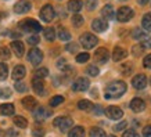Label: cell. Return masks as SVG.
<instances>
[{
    "label": "cell",
    "mask_w": 151,
    "mask_h": 137,
    "mask_svg": "<svg viewBox=\"0 0 151 137\" xmlns=\"http://www.w3.org/2000/svg\"><path fill=\"white\" fill-rule=\"evenodd\" d=\"M125 91H126V83L125 82H122V80L112 82L107 86L105 98H118L122 94H125Z\"/></svg>",
    "instance_id": "cell-1"
},
{
    "label": "cell",
    "mask_w": 151,
    "mask_h": 137,
    "mask_svg": "<svg viewBox=\"0 0 151 137\" xmlns=\"http://www.w3.org/2000/svg\"><path fill=\"white\" fill-rule=\"evenodd\" d=\"M18 27L22 29L24 32H31V33H37L42 31V25L35 19H24L18 24Z\"/></svg>",
    "instance_id": "cell-2"
},
{
    "label": "cell",
    "mask_w": 151,
    "mask_h": 137,
    "mask_svg": "<svg viewBox=\"0 0 151 137\" xmlns=\"http://www.w3.org/2000/svg\"><path fill=\"white\" fill-rule=\"evenodd\" d=\"M53 125H54L55 128H58L61 132H68L69 129L72 128L73 121L69 116H58V118L54 119Z\"/></svg>",
    "instance_id": "cell-3"
},
{
    "label": "cell",
    "mask_w": 151,
    "mask_h": 137,
    "mask_svg": "<svg viewBox=\"0 0 151 137\" xmlns=\"http://www.w3.org/2000/svg\"><path fill=\"white\" fill-rule=\"evenodd\" d=\"M97 42H99V39H97L93 33H83L82 36H81V44L85 47V49H93L94 46L97 44Z\"/></svg>",
    "instance_id": "cell-4"
},
{
    "label": "cell",
    "mask_w": 151,
    "mask_h": 137,
    "mask_svg": "<svg viewBox=\"0 0 151 137\" xmlns=\"http://www.w3.org/2000/svg\"><path fill=\"white\" fill-rule=\"evenodd\" d=\"M133 17V10L130 7H121V9L116 11V19L119 22H128L129 19H132Z\"/></svg>",
    "instance_id": "cell-5"
},
{
    "label": "cell",
    "mask_w": 151,
    "mask_h": 137,
    "mask_svg": "<svg viewBox=\"0 0 151 137\" xmlns=\"http://www.w3.org/2000/svg\"><path fill=\"white\" fill-rule=\"evenodd\" d=\"M55 17V11L53 9V6L51 4H46L43 6L40 10V18L45 21V22H50L53 21V18Z\"/></svg>",
    "instance_id": "cell-6"
},
{
    "label": "cell",
    "mask_w": 151,
    "mask_h": 137,
    "mask_svg": "<svg viewBox=\"0 0 151 137\" xmlns=\"http://www.w3.org/2000/svg\"><path fill=\"white\" fill-rule=\"evenodd\" d=\"M28 60L32 65H39L43 61V53H42V50L33 47L32 50L28 53Z\"/></svg>",
    "instance_id": "cell-7"
},
{
    "label": "cell",
    "mask_w": 151,
    "mask_h": 137,
    "mask_svg": "<svg viewBox=\"0 0 151 137\" xmlns=\"http://www.w3.org/2000/svg\"><path fill=\"white\" fill-rule=\"evenodd\" d=\"M104 112L108 118L114 119V121H118V119H121L122 116H124V111L121 110L119 107H114V105H112V107H108Z\"/></svg>",
    "instance_id": "cell-8"
},
{
    "label": "cell",
    "mask_w": 151,
    "mask_h": 137,
    "mask_svg": "<svg viewBox=\"0 0 151 137\" xmlns=\"http://www.w3.org/2000/svg\"><path fill=\"white\" fill-rule=\"evenodd\" d=\"M110 58V53L107 49L104 47H100V49H97L96 53H94V60H96L99 64H105L107 61Z\"/></svg>",
    "instance_id": "cell-9"
},
{
    "label": "cell",
    "mask_w": 151,
    "mask_h": 137,
    "mask_svg": "<svg viewBox=\"0 0 151 137\" xmlns=\"http://www.w3.org/2000/svg\"><path fill=\"white\" fill-rule=\"evenodd\" d=\"M89 86H90V82L86 78H78L72 83V89L75 91H85L89 89Z\"/></svg>",
    "instance_id": "cell-10"
},
{
    "label": "cell",
    "mask_w": 151,
    "mask_h": 137,
    "mask_svg": "<svg viewBox=\"0 0 151 137\" xmlns=\"http://www.w3.org/2000/svg\"><path fill=\"white\" fill-rule=\"evenodd\" d=\"M92 28H93L94 32H99V33L105 32V31L108 29V22H107L104 18H97L93 21Z\"/></svg>",
    "instance_id": "cell-11"
},
{
    "label": "cell",
    "mask_w": 151,
    "mask_h": 137,
    "mask_svg": "<svg viewBox=\"0 0 151 137\" xmlns=\"http://www.w3.org/2000/svg\"><path fill=\"white\" fill-rule=\"evenodd\" d=\"M132 85H133V87H134V89H139V90L144 89V87L147 86V78H146V75H143V73H140V75H136V76L132 79Z\"/></svg>",
    "instance_id": "cell-12"
},
{
    "label": "cell",
    "mask_w": 151,
    "mask_h": 137,
    "mask_svg": "<svg viewBox=\"0 0 151 137\" xmlns=\"http://www.w3.org/2000/svg\"><path fill=\"white\" fill-rule=\"evenodd\" d=\"M31 10V3L28 0H19L17 1V4L14 6V11L17 14H25Z\"/></svg>",
    "instance_id": "cell-13"
},
{
    "label": "cell",
    "mask_w": 151,
    "mask_h": 137,
    "mask_svg": "<svg viewBox=\"0 0 151 137\" xmlns=\"http://www.w3.org/2000/svg\"><path fill=\"white\" fill-rule=\"evenodd\" d=\"M33 116H35L36 121H46L49 116H51V111L47 110L46 107H39V108H36Z\"/></svg>",
    "instance_id": "cell-14"
},
{
    "label": "cell",
    "mask_w": 151,
    "mask_h": 137,
    "mask_svg": "<svg viewBox=\"0 0 151 137\" xmlns=\"http://www.w3.org/2000/svg\"><path fill=\"white\" fill-rule=\"evenodd\" d=\"M130 110L133 112H143V111L146 110V103L142 100V98H133L130 101Z\"/></svg>",
    "instance_id": "cell-15"
},
{
    "label": "cell",
    "mask_w": 151,
    "mask_h": 137,
    "mask_svg": "<svg viewBox=\"0 0 151 137\" xmlns=\"http://www.w3.org/2000/svg\"><path fill=\"white\" fill-rule=\"evenodd\" d=\"M32 87H33V90H35L36 94H39V96H45V82H43V79L33 78Z\"/></svg>",
    "instance_id": "cell-16"
},
{
    "label": "cell",
    "mask_w": 151,
    "mask_h": 137,
    "mask_svg": "<svg viewBox=\"0 0 151 137\" xmlns=\"http://www.w3.org/2000/svg\"><path fill=\"white\" fill-rule=\"evenodd\" d=\"M22 105H24V108H27V110H29V111H32V110H35L37 107V101L33 98V97H31V96H27V97H24L22 98Z\"/></svg>",
    "instance_id": "cell-17"
},
{
    "label": "cell",
    "mask_w": 151,
    "mask_h": 137,
    "mask_svg": "<svg viewBox=\"0 0 151 137\" xmlns=\"http://www.w3.org/2000/svg\"><path fill=\"white\" fill-rule=\"evenodd\" d=\"M11 49H13L14 54L17 57H22L24 55V51H25V47H24V43L19 40H14L11 43Z\"/></svg>",
    "instance_id": "cell-18"
},
{
    "label": "cell",
    "mask_w": 151,
    "mask_h": 137,
    "mask_svg": "<svg viewBox=\"0 0 151 137\" xmlns=\"http://www.w3.org/2000/svg\"><path fill=\"white\" fill-rule=\"evenodd\" d=\"M101 15L104 17V19L107 21V19H112L115 17V11H114V7L111 4H107L103 7V10H101Z\"/></svg>",
    "instance_id": "cell-19"
},
{
    "label": "cell",
    "mask_w": 151,
    "mask_h": 137,
    "mask_svg": "<svg viewBox=\"0 0 151 137\" xmlns=\"http://www.w3.org/2000/svg\"><path fill=\"white\" fill-rule=\"evenodd\" d=\"M25 73H27L25 67H24V65H17V67L13 69V79L19 80V79H22L24 76H25Z\"/></svg>",
    "instance_id": "cell-20"
},
{
    "label": "cell",
    "mask_w": 151,
    "mask_h": 137,
    "mask_svg": "<svg viewBox=\"0 0 151 137\" xmlns=\"http://www.w3.org/2000/svg\"><path fill=\"white\" fill-rule=\"evenodd\" d=\"M83 7V3L81 0H69L68 1V10L72 13H79Z\"/></svg>",
    "instance_id": "cell-21"
},
{
    "label": "cell",
    "mask_w": 151,
    "mask_h": 137,
    "mask_svg": "<svg viewBox=\"0 0 151 137\" xmlns=\"http://www.w3.org/2000/svg\"><path fill=\"white\" fill-rule=\"evenodd\" d=\"M126 55H128L126 50H124L122 47H115L114 53H112V60H114V61H121V60H124Z\"/></svg>",
    "instance_id": "cell-22"
},
{
    "label": "cell",
    "mask_w": 151,
    "mask_h": 137,
    "mask_svg": "<svg viewBox=\"0 0 151 137\" xmlns=\"http://www.w3.org/2000/svg\"><path fill=\"white\" fill-rule=\"evenodd\" d=\"M14 105L7 103V104H1L0 105V114L4 115V116H10V115L14 114Z\"/></svg>",
    "instance_id": "cell-23"
},
{
    "label": "cell",
    "mask_w": 151,
    "mask_h": 137,
    "mask_svg": "<svg viewBox=\"0 0 151 137\" xmlns=\"http://www.w3.org/2000/svg\"><path fill=\"white\" fill-rule=\"evenodd\" d=\"M69 137H85V129L82 126H75L69 130L68 133Z\"/></svg>",
    "instance_id": "cell-24"
},
{
    "label": "cell",
    "mask_w": 151,
    "mask_h": 137,
    "mask_svg": "<svg viewBox=\"0 0 151 137\" xmlns=\"http://www.w3.org/2000/svg\"><path fill=\"white\" fill-rule=\"evenodd\" d=\"M14 125H15V126H17V128H21V129H25L28 126V121L25 118H24V116H14Z\"/></svg>",
    "instance_id": "cell-25"
},
{
    "label": "cell",
    "mask_w": 151,
    "mask_h": 137,
    "mask_svg": "<svg viewBox=\"0 0 151 137\" xmlns=\"http://www.w3.org/2000/svg\"><path fill=\"white\" fill-rule=\"evenodd\" d=\"M132 36L133 39H142V40H144V39H147V33L146 31H143L142 28H136V29H133Z\"/></svg>",
    "instance_id": "cell-26"
},
{
    "label": "cell",
    "mask_w": 151,
    "mask_h": 137,
    "mask_svg": "<svg viewBox=\"0 0 151 137\" xmlns=\"http://www.w3.org/2000/svg\"><path fill=\"white\" fill-rule=\"evenodd\" d=\"M78 108L82 111H92L93 110V104L89 100H81L78 103Z\"/></svg>",
    "instance_id": "cell-27"
},
{
    "label": "cell",
    "mask_w": 151,
    "mask_h": 137,
    "mask_svg": "<svg viewBox=\"0 0 151 137\" xmlns=\"http://www.w3.org/2000/svg\"><path fill=\"white\" fill-rule=\"evenodd\" d=\"M43 35H45V39H47L49 42H53L55 39V31L54 28H46L43 31Z\"/></svg>",
    "instance_id": "cell-28"
},
{
    "label": "cell",
    "mask_w": 151,
    "mask_h": 137,
    "mask_svg": "<svg viewBox=\"0 0 151 137\" xmlns=\"http://www.w3.org/2000/svg\"><path fill=\"white\" fill-rule=\"evenodd\" d=\"M58 37H60V40L68 42V40H71V33H69L67 29H64V28H60V31H58Z\"/></svg>",
    "instance_id": "cell-29"
},
{
    "label": "cell",
    "mask_w": 151,
    "mask_h": 137,
    "mask_svg": "<svg viewBox=\"0 0 151 137\" xmlns=\"http://www.w3.org/2000/svg\"><path fill=\"white\" fill-rule=\"evenodd\" d=\"M143 28L146 29L147 32H151V13L146 14L143 17Z\"/></svg>",
    "instance_id": "cell-30"
},
{
    "label": "cell",
    "mask_w": 151,
    "mask_h": 137,
    "mask_svg": "<svg viewBox=\"0 0 151 137\" xmlns=\"http://www.w3.org/2000/svg\"><path fill=\"white\" fill-rule=\"evenodd\" d=\"M72 25L75 28H79L83 25V17L81 15V14H75V15H72Z\"/></svg>",
    "instance_id": "cell-31"
},
{
    "label": "cell",
    "mask_w": 151,
    "mask_h": 137,
    "mask_svg": "<svg viewBox=\"0 0 151 137\" xmlns=\"http://www.w3.org/2000/svg\"><path fill=\"white\" fill-rule=\"evenodd\" d=\"M90 137H107L105 136V132L100 128H93L90 130Z\"/></svg>",
    "instance_id": "cell-32"
},
{
    "label": "cell",
    "mask_w": 151,
    "mask_h": 137,
    "mask_svg": "<svg viewBox=\"0 0 151 137\" xmlns=\"http://www.w3.org/2000/svg\"><path fill=\"white\" fill-rule=\"evenodd\" d=\"M9 75V68L4 62H0V80H4Z\"/></svg>",
    "instance_id": "cell-33"
},
{
    "label": "cell",
    "mask_w": 151,
    "mask_h": 137,
    "mask_svg": "<svg viewBox=\"0 0 151 137\" xmlns=\"http://www.w3.org/2000/svg\"><path fill=\"white\" fill-rule=\"evenodd\" d=\"M47 75H49V69L47 68H39L37 71H35V78L43 79V78H46Z\"/></svg>",
    "instance_id": "cell-34"
},
{
    "label": "cell",
    "mask_w": 151,
    "mask_h": 137,
    "mask_svg": "<svg viewBox=\"0 0 151 137\" xmlns=\"http://www.w3.org/2000/svg\"><path fill=\"white\" fill-rule=\"evenodd\" d=\"M10 55H11V53H10L9 47H4V46L0 47V58L1 60H9Z\"/></svg>",
    "instance_id": "cell-35"
},
{
    "label": "cell",
    "mask_w": 151,
    "mask_h": 137,
    "mask_svg": "<svg viewBox=\"0 0 151 137\" xmlns=\"http://www.w3.org/2000/svg\"><path fill=\"white\" fill-rule=\"evenodd\" d=\"M63 103H64V97L63 96H55L50 100V107H57V105L63 104Z\"/></svg>",
    "instance_id": "cell-36"
},
{
    "label": "cell",
    "mask_w": 151,
    "mask_h": 137,
    "mask_svg": "<svg viewBox=\"0 0 151 137\" xmlns=\"http://www.w3.org/2000/svg\"><path fill=\"white\" fill-rule=\"evenodd\" d=\"M89 58H90V55L87 54V53H81V54L76 55V61H78L79 64H83V62L89 61Z\"/></svg>",
    "instance_id": "cell-37"
},
{
    "label": "cell",
    "mask_w": 151,
    "mask_h": 137,
    "mask_svg": "<svg viewBox=\"0 0 151 137\" xmlns=\"http://www.w3.org/2000/svg\"><path fill=\"white\" fill-rule=\"evenodd\" d=\"M86 72L89 73L90 76H97V75H99V68L94 67V65H90V67H87Z\"/></svg>",
    "instance_id": "cell-38"
},
{
    "label": "cell",
    "mask_w": 151,
    "mask_h": 137,
    "mask_svg": "<svg viewBox=\"0 0 151 137\" xmlns=\"http://www.w3.org/2000/svg\"><path fill=\"white\" fill-rule=\"evenodd\" d=\"M143 51H144V49H143L142 47V44H139V46H134V47H133V55H134V57H140V55L143 54Z\"/></svg>",
    "instance_id": "cell-39"
},
{
    "label": "cell",
    "mask_w": 151,
    "mask_h": 137,
    "mask_svg": "<svg viewBox=\"0 0 151 137\" xmlns=\"http://www.w3.org/2000/svg\"><path fill=\"white\" fill-rule=\"evenodd\" d=\"M15 90L19 91V93H24V91H27V90H28V87H27V85H25V83H22V82H17V83H15Z\"/></svg>",
    "instance_id": "cell-40"
},
{
    "label": "cell",
    "mask_w": 151,
    "mask_h": 137,
    "mask_svg": "<svg viewBox=\"0 0 151 137\" xmlns=\"http://www.w3.org/2000/svg\"><path fill=\"white\" fill-rule=\"evenodd\" d=\"M10 96H11V90L10 89H7V87L6 89H0V97L1 98H9Z\"/></svg>",
    "instance_id": "cell-41"
},
{
    "label": "cell",
    "mask_w": 151,
    "mask_h": 137,
    "mask_svg": "<svg viewBox=\"0 0 151 137\" xmlns=\"http://www.w3.org/2000/svg\"><path fill=\"white\" fill-rule=\"evenodd\" d=\"M122 137H140V136H139V133L134 132L133 129H129V130L124 132V136H122Z\"/></svg>",
    "instance_id": "cell-42"
},
{
    "label": "cell",
    "mask_w": 151,
    "mask_h": 137,
    "mask_svg": "<svg viewBox=\"0 0 151 137\" xmlns=\"http://www.w3.org/2000/svg\"><path fill=\"white\" fill-rule=\"evenodd\" d=\"M97 6V0H86V7L87 10H94Z\"/></svg>",
    "instance_id": "cell-43"
},
{
    "label": "cell",
    "mask_w": 151,
    "mask_h": 137,
    "mask_svg": "<svg viewBox=\"0 0 151 137\" xmlns=\"http://www.w3.org/2000/svg\"><path fill=\"white\" fill-rule=\"evenodd\" d=\"M57 67H58L60 69H63V71H64V69H69V67L67 65V61H65L64 58H61L58 62H57Z\"/></svg>",
    "instance_id": "cell-44"
},
{
    "label": "cell",
    "mask_w": 151,
    "mask_h": 137,
    "mask_svg": "<svg viewBox=\"0 0 151 137\" xmlns=\"http://www.w3.org/2000/svg\"><path fill=\"white\" fill-rule=\"evenodd\" d=\"M39 40H40V39H39V36H36V35L28 37V43H29V44H37Z\"/></svg>",
    "instance_id": "cell-45"
},
{
    "label": "cell",
    "mask_w": 151,
    "mask_h": 137,
    "mask_svg": "<svg viewBox=\"0 0 151 137\" xmlns=\"http://www.w3.org/2000/svg\"><path fill=\"white\" fill-rule=\"evenodd\" d=\"M128 126V122H121V123H118V125H115L114 126V130L115 132H119V130H124V128H126Z\"/></svg>",
    "instance_id": "cell-46"
},
{
    "label": "cell",
    "mask_w": 151,
    "mask_h": 137,
    "mask_svg": "<svg viewBox=\"0 0 151 137\" xmlns=\"http://www.w3.org/2000/svg\"><path fill=\"white\" fill-rule=\"evenodd\" d=\"M143 65H144V68L151 69V54H148L146 58H144V61H143Z\"/></svg>",
    "instance_id": "cell-47"
},
{
    "label": "cell",
    "mask_w": 151,
    "mask_h": 137,
    "mask_svg": "<svg viewBox=\"0 0 151 137\" xmlns=\"http://www.w3.org/2000/svg\"><path fill=\"white\" fill-rule=\"evenodd\" d=\"M43 134H45V132H43V129H42V128H35V129H33V136L42 137Z\"/></svg>",
    "instance_id": "cell-48"
},
{
    "label": "cell",
    "mask_w": 151,
    "mask_h": 137,
    "mask_svg": "<svg viewBox=\"0 0 151 137\" xmlns=\"http://www.w3.org/2000/svg\"><path fill=\"white\" fill-rule=\"evenodd\" d=\"M142 47L143 49H151V39H144V40L142 42Z\"/></svg>",
    "instance_id": "cell-49"
},
{
    "label": "cell",
    "mask_w": 151,
    "mask_h": 137,
    "mask_svg": "<svg viewBox=\"0 0 151 137\" xmlns=\"http://www.w3.org/2000/svg\"><path fill=\"white\" fill-rule=\"evenodd\" d=\"M143 136L144 137H151V126H146L143 129Z\"/></svg>",
    "instance_id": "cell-50"
},
{
    "label": "cell",
    "mask_w": 151,
    "mask_h": 137,
    "mask_svg": "<svg viewBox=\"0 0 151 137\" xmlns=\"http://www.w3.org/2000/svg\"><path fill=\"white\" fill-rule=\"evenodd\" d=\"M76 49H78V46L75 44V43H72V44H68V46H67V50H69L71 53H75V51H76Z\"/></svg>",
    "instance_id": "cell-51"
},
{
    "label": "cell",
    "mask_w": 151,
    "mask_h": 137,
    "mask_svg": "<svg viewBox=\"0 0 151 137\" xmlns=\"http://www.w3.org/2000/svg\"><path fill=\"white\" fill-rule=\"evenodd\" d=\"M0 137H7V133L3 132V130H0Z\"/></svg>",
    "instance_id": "cell-52"
},
{
    "label": "cell",
    "mask_w": 151,
    "mask_h": 137,
    "mask_svg": "<svg viewBox=\"0 0 151 137\" xmlns=\"http://www.w3.org/2000/svg\"><path fill=\"white\" fill-rule=\"evenodd\" d=\"M100 112H103V110H101L100 107H97V108H96V114H100Z\"/></svg>",
    "instance_id": "cell-53"
},
{
    "label": "cell",
    "mask_w": 151,
    "mask_h": 137,
    "mask_svg": "<svg viewBox=\"0 0 151 137\" xmlns=\"http://www.w3.org/2000/svg\"><path fill=\"white\" fill-rule=\"evenodd\" d=\"M147 1H148V0H140V4H146Z\"/></svg>",
    "instance_id": "cell-54"
},
{
    "label": "cell",
    "mask_w": 151,
    "mask_h": 137,
    "mask_svg": "<svg viewBox=\"0 0 151 137\" xmlns=\"http://www.w3.org/2000/svg\"><path fill=\"white\" fill-rule=\"evenodd\" d=\"M0 19H1V14H0Z\"/></svg>",
    "instance_id": "cell-55"
},
{
    "label": "cell",
    "mask_w": 151,
    "mask_h": 137,
    "mask_svg": "<svg viewBox=\"0 0 151 137\" xmlns=\"http://www.w3.org/2000/svg\"><path fill=\"white\" fill-rule=\"evenodd\" d=\"M108 137H115V136H108Z\"/></svg>",
    "instance_id": "cell-56"
},
{
    "label": "cell",
    "mask_w": 151,
    "mask_h": 137,
    "mask_svg": "<svg viewBox=\"0 0 151 137\" xmlns=\"http://www.w3.org/2000/svg\"><path fill=\"white\" fill-rule=\"evenodd\" d=\"M150 85H151V78H150Z\"/></svg>",
    "instance_id": "cell-57"
}]
</instances>
